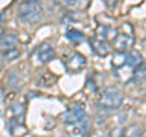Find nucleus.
<instances>
[{"label": "nucleus", "mask_w": 146, "mask_h": 137, "mask_svg": "<svg viewBox=\"0 0 146 137\" xmlns=\"http://www.w3.org/2000/svg\"><path fill=\"white\" fill-rule=\"evenodd\" d=\"M132 76H134V78H132V81L139 82V84H141V82L145 81V64L143 63L134 68V75H132Z\"/></svg>", "instance_id": "nucleus-14"}, {"label": "nucleus", "mask_w": 146, "mask_h": 137, "mask_svg": "<svg viewBox=\"0 0 146 137\" xmlns=\"http://www.w3.org/2000/svg\"><path fill=\"white\" fill-rule=\"evenodd\" d=\"M84 66H85V58L79 53H73V57L67 63V68L70 72H79Z\"/></svg>", "instance_id": "nucleus-7"}, {"label": "nucleus", "mask_w": 146, "mask_h": 137, "mask_svg": "<svg viewBox=\"0 0 146 137\" xmlns=\"http://www.w3.org/2000/svg\"><path fill=\"white\" fill-rule=\"evenodd\" d=\"M56 2H58L59 5H62V6L70 8V6H73V5L76 3V0H56Z\"/></svg>", "instance_id": "nucleus-16"}, {"label": "nucleus", "mask_w": 146, "mask_h": 137, "mask_svg": "<svg viewBox=\"0 0 146 137\" xmlns=\"http://www.w3.org/2000/svg\"><path fill=\"white\" fill-rule=\"evenodd\" d=\"M85 116L87 114H85V111L81 107H73V108L67 110V111L64 113L62 120H64V123H67V125H73V123L82 120Z\"/></svg>", "instance_id": "nucleus-4"}, {"label": "nucleus", "mask_w": 146, "mask_h": 137, "mask_svg": "<svg viewBox=\"0 0 146 137\" xmlns=\"http://www.w3.org/2000/svg\"><path fill=\"white\" fill-rule=\"evenodd\" d=\"M108 2L111 3V5H114V2H116V0H108Z\"/></svg>", "instance_id": "nucleus-17"}, {"label": "nucleus", "mask_w": 146, "mask_h": 137, "mask_svg": "<svg viewBox=\"0 0 146 137\" xmlns=\"http://www.w3.org/2000/svg\"><path fill=\"white\" fill-rule=\"evenodd\" d=\"M98 35V40H102V41H107V40H114L116 38V31L114 27H108V26H100L99 31L96 32Z\"/></svg>", "instance_id": "nucleus-11"}, {"label": "nucleus", "mask_w": 146, "mask_h": 137, "mask_svg": "<svg viewBox=\"0 0 146 137\" xmlns=\"http://www.w3.org/2000/svg\"><path fill=\"white\" fill-rule=\"evenodd\" d=\"M123 96L116 87H108L100 91L99 96V105L105 110H116L122 105Z\"/></svg>", "instance_id": "nucleus-2"}, {"label": "nucleus", "mask_w": 146, "mask_h": 137, "mask_svg": "<svg viewBox=\"0 0 146 137\" xmlns=\"http://www.w3.org/2000/svg\"><path fill=\"white\" fill-rule=\"evenodd\" d=\"M116 47L119 50H126L129 49L132 43H134V40H132L131 35H126V34H122V35H116Z\"/></svg>", "instance_id": "nucleus-10"}, {"label": "nucleus", "mask_w": 146, "mask_h": 137, "mask_svg": "<svg viewBox=\"0 0 146 137\" xmlns=\"http://www.w3.org/2000/svg\"><path fill=\"white\" fill-rule=\"evenodd\" d=\"M140 137H143V136H140Z\"/></svg>", "instance_id": "nucleus-19"}, {"label": "nucleus", "mask_w": 146, "mask_h": 137, "mask_svg": "<svg viewBox=\"0 0 146 137\" xmlns=\"http://www.w3.org/2000/svg\"><path fill=\"white\" fill-rule=\"evenodd\" d=\"M143 63V57L139 50H131V52L125 53V66H129L132 68H135L137 66Z\"/></svg>", "instance_id": "nucleus-6"}, {"label": "nucleus", "mask_w": 146, "mask_h": 137, "mask_svg": "<svg viewBox=\"0 0 146 137\" xmlns=\"http://www.w3.org/2000/svg\"><path fill=\"white\" fill-rule=\"evenodd\" d=\"M18 17L21 21L26 23H36L43 18V9L36 2H23L18 8Z\"/></svg>", "instance_id": "nucleus-1"}, {"label": "nucleus", "mask_w": 146, "mask_h": 137, "mask_svg": "<svg viewBox=\"0 0 146 137\" xmlns=\"http://www.w3.org/2000/svg\"><path fill=\"white\" fill-rule=\"evenodd\" d=\"M25 2H35V0H25Z\"/></svg>", "instance_id": "nucleus-18"}, {"label": "nucleus", "mask_w": 146, "mask_h": 137, "mask_svg": "<svg viewBox=\"0 0 146 137\" xmlns=\"http://www.w3.org/2000/svg\"><path fill=\"white\" fill-rule=\"evenodd\" d=\"M113 64H114V67L125 66V52H117L116 57L113 58Z\"/></svg>", "instance_id": "nucleus-15"}, {"label": "nucleus", "mask_w": 146, "mask_h": 137, "mask_svg": "<svg viewBox=\"0 0 146 137\" xmlns=\"http://www.w3.org/2000/svg\"><path fill=\"white\" fill-rule=\"evenodd\" d=\"M55 57V50L49 43H43L34 50V59L38 64H47Z\"/></svg>", "instance_id": "nucleus-3"}, {"label": "nucleus", "mask_w": 146, "mask_h": 137, "mask_svg": "<svg viewBox=\"0 0 146 137\" xmlns=\"http://www.w3.org/2000/svg\"><path fill=\"white\" fill-rule=\"evenodd\" d=\"M18 57H20V52L15 49H8V50H2V58L5 59V61H14V59H17Z\"/></svg>", "instance_id": "nucleus-13"}, {"label": "nucleus", "mask_w": 146, "mask_h": 137, "mask_svg": "<svg viewBox=\"0 0 146 137\" xmlns=\"http://www.w3.org/2000/svg\"><path fill=\"white\" fill-rule=\"evenodd\" d=\"M91 49L94 50V53L105 57L110 52V44L108 41H102V40H91Z\"/></svg>", "instance_id": "nucleus-9"}, {"label": "nucleus", "mask_w": 146, "mask_h": 137, "mask_svg": "<svg viewBox=\"0 0 146 137\" xmlns=\"http://www.w3.org/2000/svg\"><path fill=\"white\" fill-rule=\"evenodd\" d=\"M88 117H84L82 120L79 122H76V123H73V125H68V132H70V136L73 137H84V134L87 131H88Z\"/></svg>", "instance_id": "nucleus-5"}, {"label": "nucleus", "mask_w": 146, "mask_h": 137, "mask_svg": "<svg viewBox=\"0 0 146 137\" xmlns=\"http://www.w3.org/2000/svg\"><path fill=\"white\" fill-rule=\"evenodd\" d=\"M66 37H67L68 41H72V43H81V41L85 40L84 32H81V31H78V29H68Z\"/></svg>", "instance_id": "nucleus-12"}, {"label": "nucleus", "mask_w": 146, "mask_h": 137, "mask_svg": "<svg viewBox=\"0 0 146 137\" xmlns=\"http://www.w3.org/2000/svg\"><path fill=\"white\" fill-rule=\"evenodd\" d=\"M18 44V38L12 34H5L0 37V49L8 50V49H15V46Z\"/></svg>", "instance_id": "nucleus-8"}]
</instances>
